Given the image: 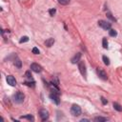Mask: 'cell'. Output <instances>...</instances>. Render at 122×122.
I'll list each match as a JSON object with an SVG mask.
<instances>
[{
	"label": "cell",
	"mask_w": 122,
	"mask_h": 122,
	"mask_svg": "<svg viewBox=\"0 0 122 122\" xmlns=\"http://www.w3.org/2000/svg\"><path fill=\"white\" fill-rule=\"evenodd\" d=\"M24 98H25V95L23 92H17L14 95H13V101L17 104H21L23 101H24Z\"/></svg>",
	"instance_id": "1"
},
{
	"label": "cell",
	"mask_w": 122,
	"mask_h": 122,
	"mask_svg": "<svg viewBox=\"0 0 122 122\" xmlns=\"http://www.w3.org/2000/svg\"><path fill=\"white\" fill-rule=\"evenodd\" d=\"M81 112H82L81 108H80L78 105L74 104V105L71 106V113L73 116H79V115L81 114Z\"/></svg>",
	"instance_id": "2"
},
{
	"label": "cell",
	"mask_w": 122,
	"mask_h": 122,
	"mask_svg": "<svg viewBox=\"0 0 122 122\" xmlns=\"http://www.w3.org/2000/svg\"><path fill=\"white\" fill-rule=\"evenodd\" d=\"M98 26L101 27L102 29L106 30H110L111 28H112L111 23H109V22H107V21H104V20H99V21H98Z\"/></svg>",
	"instance_id": "3"
},
{
	"label": "cell",
	"mask_w": 122,
	"mask_h": 122,
	"mask_svg": "<svg viewBox=\"0 0 122 122\" xmlns=\"http://www.w3.org/2000/svg\"><path fill=\"white\" fill-rule=\"evenodd\" d=\"M78 69H79L80 73L84 77H86V75H87V70H86V65H85V63L83 61H79L78 62Z\"/></svg>",
	"instance_id": "4"
},
{
	"label": "cell",
	"mask_w": 122,
	"mask_h": 122,
	"mask_svg": "<svg viewBox=\"0 0 122 122\" xmlns=\"http://www.w3.org/2000/svg\"><path fill=\"white\" fill-rule=\"evenodd\" d=\"M39 116L42 121H46L49 118V112L46 109H41L39 111Z\"/></svg>",
	"instance_id": "5"
},
{
	"label": "cell",
	"mask_w": 122,
	"mask_h": 122,
	"mask_svg": "<svg viewBox=\"0 0 122 122\" xmlns=\"http://www.w3.org/2000/svg\"><path fill=\"white\" fill-rule=\"evenodd\" d=\"M50 98H51L55 104H57V105L60 103V100H59V93H58V92H52L50 94Z\"/></svg>",
	"instance_id": "6"
},
{
	"label": "cell",
	"mask_w": 122,
	"mask_h": 122,
	"mask_svg": "<svg viewBox=\"0 0 122 122\" xmlns=\"http://www.w3.org/2000/svg\"><path fill=\"white\" fill-rule=\"evenodd\" d=\"M96 71H97V74H98V76H99L101 79H103V80H107V79H108L107 73L105 72V71H104L103 69H101V68H97Z\"/></svg>",
	"instance_id": "7"
},
{
	"label": "cell",
	"mask_w": 122,
	"mask_h": 122,
	"mask_svg": "<svg viewBox=\"0 0 122 122\" xmlns=\"http://www.w3.org/2000/svg\"><path fill=\"white\" fill-rule=\"evenodd\" d=\"M30 70L31 71H33L34 72H41L42 71V67L40 66V65H38L37 63H32L31 65H30Z\"/></svg>",
	"instance_id": "8"
},
{
	"label": "cell",
	"mask_w": 122,
	"mask_h": 122,
	"mask_svg": "<svg viewBox=\"0 0 122 122\" xmlns=\"http://www.w3.org/2000/svg\"><path fill=\"white\" fill-rule=\"evenodd\" d=\"M6 80H7V82H8V84L10 85V86H15L16 85V80H15V78L12 76V75H8L7 76V78H6Z\"/></svg>",
	"instance_id": "9"
},
{
	"label": "cell",
	"mask_w": 122,
	"mask_h": 122,
	"mask_svg": "<svg viewBox=\"0 0 122 122\" xmlns=\"http://www.w3.org/2000/svg\"><path fill=\"white\" fill-rule=\"evenodd\" d=\"M80 57H81V53L80 52H77L72 58H71V63L72 64H76V63H78L79 61H80Z\"/></svg>",
	"instance_id": "10"
},
{
	"label": "cell",
	"mask_w": 122,
	"mask_h": 122,
	"mask_svg": "<svg viewBox=\"0 0 122 122\" xmlns=\"http://www.w3.org/2000/svg\"><path fill=\"white\" fill-rule=\"evenodd\" d=\"M53 44H54V39L53 38H49V39H47L45 41V45L47 47H51Z\"/></svg>",
	"instance_id": "11"
},
{
	"label": "cell",
	"mask_w": 122,
	"mask_h": 122,
	"mask_svg": "<svg viewBox=\"0 0 122 122\" xmlns=\"http://www.w3.org/2000/svg\"><path fill=\"white\" fill-rule=\"evenodd\" d=\"M93 120H94L95 122H105V121H108L109 118H107V117H102V116H97V117H95Z\"/></svg>",
	"instance_id": "12"
},
{
	"label": "cell",
	"mask_w": 122,
	"mask_h": 122,
	"mask_svg": "<svg viewBox=\"0 0 122 122\" xmlns=\"http://www.w3.org/2000/svg\"><path fill=\"white\" fill-rule=\"evenodd\" d=\"M13 64H14V65H15V67H17L18 69H20V68L22 67V61H21L19 58H15V59H14Z\"/></svg>",
	"instance_id": "13"
},
{
	"label": "cell",
	"mask_w": 122,
	"mask_h": 122,
	"mask_svg": "<svg viewBox=\"0 0 122 122\" xmlns=\"http://www.w3.org/2000/svg\"><path fill=\"white\" fill-rule=\"evenodd\" d=\"M112 106H113L114 110H116L117 112H122V107H121V105H120V104H118V103L114 102V103L112 104Z\"/></svg>",
	"instance_id": "14"
},
{
	"label": "cell",
	"mask_w": 122,
	"mask_h": 122,
	"mask_svg": "<svg viewBox=\"0 0 122 122\" xmlns=\"http://www.w3.org/2000/svg\"><path fill=\"white\" fill-rule=\"evenodd\" d=\"M102 59H103V62H104V64H105V65H107V66H109V65H110V59H109V57H107L106 55H103Z\"/></svg>",
	"instance_id": "15"
},
{
	"label": "cell",
	"mask_w": 122,
	"mask_h": 122,
	"mask_svg": "<svg viewBox=\"0 0 122 122\" xmlns=\"http://www.w3.org/2000/svg\"><path fill=\"white\" fill-rule=\"evenodd\" d=\"M102 46H103L104 49H108V40H107L106 37H104L103 40H102Z\"/></svg>",
	"instance_id": "16"
},
{
	"label": "cell",
	"mask_w": 122,
	"mask_h": 122,
	"mask_svg": "<svg viewBox=\"0 0 122 122\" xmlns=\"http://www.w3.org/2000/svg\"><path fill=\"white\" fill-rule=\"evenodd\" d=\"M109 33H110V35H111V36H112V37H114V36H116V35H117L116 30H113V29H111V30H109Z\"/></svg>",
	"instance_id": "17"
},
{
	"label": "cell",
	"mask_w": 122,
	"mask_h": 122,
	"mask_svg": "<svg viewBox=\"0 0 122 122\" xmlns=\"http://www.w3.org/2000/svg\"><path fill=\"white\" fill-rule=\"evenodd\" d=\"M21 118H26V119H29L30 121H33V120H34L33 116H32V115H30V114H28V115H24V116H21Z\"/></svg>",
	"instance_id": "18"
},
{
	"label": "cell",
	"mask_w": 122,
	"mask_h": 122,
	"mask_svg": "<svg viewBox=\"0 0 122 122\" xmlns=\"http://www.w3.org/2000/svg\"><path fill=\"white\" fill-rule=\"evenodd\" d=\"M28 41H29V37L28 36H22L19 42L22 44V43H25V42H28Z\"/></svg>",
	"instance_id": "19"
},
{
	"label": "cell",
	"mask_w": 122,
	"mask_h": 122,
	"mask_svg": "<svg viewBox=\"0 0 122 122\" xmlns=\"http://www.w3.org/2000/svg\"><path fill=\"white\" fill-rule=\"evenodd\" d=\"M71 2V0H58V3L61 5H68Z\"/></svg>",
	"instance_id": "20"
},
{
	"label": "cell",
	"mask_w": 122,
	"mask_h": 122,
	"mask_svg": "<svg viewBox=\"0 0 122 122\" xmlns=\"http://www.w3.org/2000/svg\"><path fill=\"white\" fill-rule=\"evenodd\" d=\"M107 17H108V18H110L112 21H116V19L112 16V14L111 12H107Z\"/></svg>",
	"instance_id": "21"
},
{
	"label": "cell",
	"mask_w": 122,
	"mask_h": 122,
	"mask_svg": "<svg viewBox=\"0 0 122 122\" xmlns=\"http://www.w3.org/2000/svg\"><path fill=\"white\" fill-rule=\"evenodd\" d=\"M25 75H26V78H28V80H29V81L32 80V77H31V74L30 73V71H27ZM32 81H33V80H32Z\"/></svg>",
	"instance_id": "22"
},
{
	"label": "cell",
	"mask_w": 122,
	"mask_h": 122,
	"mask_svg": "<svg viewBox=\"0 0 122 122\" xmlns=\"http://www.w3.org/2000/svg\"><path fill=\"white\" fill-rule=\"evenodd\" d=\"M55 12H56V10H55V9H51V10H49V13H50L51 16H53V15L55 14Z\"/></svg>",
	"instance_id": "23"
},
{
	"label": "cell",
	"mask_w": 122,
	"mask_h": 122,
	"mask_svg": "<svg viewBox=\"0 0 122 122\" xmlns=\"http://www.w3.org/2000/svg\"><path fill=\"white\" fill-rule=\"evenodd\" d=\"M32 53H34V54H38L39 53V50H38V48H36V47H34V48H32Z\"/></svg>",
	"instance_id": "24"
},
{
	"label": "cell",
	"mask_w": 122,
	"mask_h": 122,
	"mask_svg": "<svg viewBox=\"0 0 122 122\" xmlns=\"http://www.w3.org/2000/svg\"><path fill=\"white\" fill-rule=\"evenodd\" d=\"M101 101H102V103H103V105H106L107 103H108V101H107V99L105 98V97H101Z\"/></svg>",
	"instance_id": "25"
},
{
	"label": "cell",
	"mask_w": 122,
	"mask_h": 122,
	"mask_svg": "<svg viewBox=\"0 0 122 122\" xmlns=\"http://www.w3.org/2000/svg\"><path fill=\"white\" fill-rule=\"evenodd\" d=\"M80 121H81V122H84V121H90V120H89V119H86V118H82Z\"/></svg>",
	"instance_id": "26"
}]
</instances>
